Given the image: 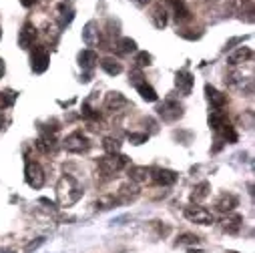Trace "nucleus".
I'll list each match as a JSON object with an SVG mask.
<instances>
[{"label": "nucleus", "mask_w": 255, "mask_h": 253, "mask_svg": "<svg viewBox=\"0 0 255 253\" xmlns=\"http://www.w3.org/2000/svg\"><path fill=\"white\" fill-rule=\"evenodd\" d=\"M83 42H85L87 46H99V42H101V32H99V26H97L95 20L87 22V26H85V30H83Z\"/></svg>", "instance_id": "12"}, {"label": "nucleus", "mask_w": 255, "mask_h": 253, "mask_svg": "<svg viewBox=\"0 0 255 253\" xmlns=\"http://www.w3.org/2000/svg\"><path fill=\"white\" fill-rule=\"evenodd\" d=\"M129 167V157H125L121 153H115V155H105L99 159V169L105 173V175H115L123 169Z\"/></svg>", "instance_id": "2"}, {"label": "nucleus", "mask_w": 255, "mask_h": 253, "mask_svg": "<svg viewBox=\"0 0 255 253\" xmlns=\"http://www.w3.org/2000/svg\"><path fill=\"white\" fill-rule=\"evenodd\" d=\"M137 4H147V2H151V0H135Z\"/></svg>", "instance_id": "39"}, {"label": "nucleus", "mask_w": 255, "mask_h": 253, "mask_svg": "<svg viewBox=\"0 0 255 253\" xmlns=\"http://www.w3.org/2000/svg\"><path fill=\"white\" fill-rule=\"evenodd\" d=\"M0 253H10V251H0Z\"/></svg>", "instance_id": "41"}, {"label": "nucleus", "mask_w": 255, "mask_h": 253, "mask_svg": "<svg viewBox=\"0 0 255 253\" xmlns=\"http://www.w3.org/2000/svg\"><path fill=\"white\" fill-rule=\"evenodd\" d=\"M209 191H211V185H209L207 181H203V183L195 185V187H193V191H191V201H193V203L203 201V199L209 195Z\"/></svg>", "instance_id": "26"}, {"label": "nucleus", "mask_w": 255, "mask_h": 253, "mask_svg": "<svg viewBox=\"0 0 255 253\" xmlns=\"http://www.w3.org/2000/svg\"><path fill=\"white\" fill-rule=\"evenodd\" d=\"M241 227H243V217L241 215H227V217L221 219V229L225 233H231V235L239 233Z\"/></svg>", "instance_id": "20"}, {"label": "nucleus", "mask_w": 255, "mask_h": 253, "mask_svg": "<svg viewBox=\"0 0 255 253\" xmlns=\"http://www.w3.org/2000/svg\"><path fill=\"white\" fill-rule=\"evenodd\" d=\"M225 123H229V121H227V115H225L223 109H213V111L209 113V126H211L215 133L221 129Z\"/></svg>", "instance_id": "22"}, {"label": "nucleus", "mask_w": 255, "mask_h": 253, "mask_svg": "<svg viewBox=\"0 0 255 253\" xmlns=\"http://www.w3.org/2000/svg\"><path fill=\"white\" fill-rule=\"evenodd\" d=\"M50 65V54H48V48L46 46H34L32 54H30V67L34 73H44Z\"/></svg>", "instance_id": "6"}, {"label": "nucleus", "mask_w": 255, "mask_h": 253, "mask_svg": "<svg viewBox=\"0 0 255 253\" xmlns=\"http://www.w3.org/2000/svg\"><path fill=\"white\" fill-rule=\"evenodd\" d=\"M115 50H117L119 54H131V52L137 50V42H135L133 38H121V40L115 44Z\"/></svg>", "instance_id": "27"}, {"label": "nucleus", "mask_w": 255, "mask_h": 253, "mask_svg": "<svg viewBox=\"0 0 255 253\" xmlns=\"http://www.w3.org/2000/svg\"><path fill=\"white\" fill-rule=\"evenodd\" d=\"M65 149L69 151V153H77V155H81V153H87L89 149H91V141H89V137L87 135H83V131H75V133H71L67 139H65Z\"/></svg>", "instance_id": "3"}, {"label": "nucleus", "mask_w": 255, "mask_h": 253, "mask_svg": "<svg viewBox=\"0 0 255 253\" xmlns=\"http://www.w3.org/2000/svg\"><path fill=\"white\" fill-rule=\"evenodd\" d=\"M83 117H85V119L99 121V119H101V113H99V111H93L89 105H83Z\"/></svg>", "instance_id": "35"}, {"label": "nucleus", "mask_w": 255, "mask_h": 253, "mask_svg": "<svg viewBox=\"0 0 255 253\" xmlns=\"http://www.w3.org/2000/svg\"><path fill=\"white\" fill-rule=\"evenodd\" d=\"M169 8H171L177 22H187L191 18V10L187 8V4L183 0H169Z\"/></svg>", "instance_id": "14"}, {"label": "nucleus", "mask_w": 255, "mask_h": 253, "mask_svg": "<svg viewBox=\"0 0 255 253\" xmlns=\"http://www.w3.org/2000/svg\"><path fill=\"white\" fill-rule=\"evenodd\" d=\"M24 179L32 189H40L44 185V171L36 161H26L24 167Z\"/></svg>", "instance_id": "5"}, {"label": "nucleus", "mask_w": 255, "mask_h": 253, "mask_svg": "<svg viewBox=\"0 0 255 253\" xmlns=\"http://www.w3.org/2000/svg\"><path fill=\"white\" fill-rule=\"evenodd\" d=\"M119 201H117V197L115 195H109V197H101L97 203H95V207L97 209H111V207H115Z\"/></svg>", "instance_id": "31"}, {"label": "nucleus", "mask_w": 255, "mask_h": 253, "mask_svg": "<svg viewBox=\"0 0 255 253\" xmlns=\"http://www.w3.org/2000/svg\"><path fill=\"white\" fill-rule=\"evenodd\" d=\"M235 207H237V197L231 195V193H223V195H219V199L215 201V209L221 211V213H231Z\"/></svg>", "instance_id": "21"}, {"label": "nucleus", "mask_w": 255, "mask_h": 253, "mask_svg": "<svg viewBox=\"0 0 255 253\" xmlns=\"http://www.w3.org/2000/svg\"><path fill=\"white\" fill-rule=\"evenodd\" d=\"M185 217L191 221V223H197V225H211L215 221L213 213L207 211L205 207H199V205H189L185 207Z\"/></svg>", "instance_id": "4"}, {"label": "nucleus", "mask_w": 255, "mask_h": 253, "mask_svg": "<svg viewBox=\"0 0 255 253\" xmlns=\"http://www.w3.org/2000/svg\"><path fill=\"white\" fill-rule=\"evenodd\" d=\"M251 58H253V50L249 46H241L235 52H231L227 60H229V67H239L243 62H251Z\"/></svg>", "instance_id": "13"}, {"label": "nucleus", "mask_w": 255, "mask_h": 253, "mask_svg": "<svg viewBox=\"0 0 255 253\" xmlns=\"http://www.w3.org/2000/svg\"><path fill=\"white\" fill-rule=\"evenodd\" d=\"M38 2V0H20V4L22 6H26V8H30V6H34Z\"/></svg>", "instance_id": "37"}, {"label": "nucleus", "mask_w": 255, "mask_h": 253, "mask_svg": "<svg viewBox=\"0 0 255 253\" xmlns=\"http://www.w3.org/2000/svg\"><path fill=\"white\" fill-rule=\"evenodd\" d=\"M137 195H139V189H137L135 185H123V187L119 189L117 201H119V203H129V201H133Z\"/></svg>", "instance_id": "24"}, {"label": "nucleus", "mask_w": 255, "mask_h": 253, "mask_svg": "<svg viewBox=\"0 0 255 253\" xmlns=\"http://www.w3.org/2000/svg\"><path fill=\"white\" fill-rule=\"evenodd\" d=\"M58 14H60V16H58V18H60V26H67V24H69V22L75 18L73 10H71V8H67L65 4H62V6L58 8Z\"/></svg>", "instance_id": "30"}, {"label": "nucleus", "mask_w": 255, "mask_h": 253, "mask_svg": "<svg viewBox=\"0 0 255 253\" xmlns=\"http://www.w3.org/2000/svg\"><path fill=\"white\" fill-rule=\"evenodd\" d=\"M151 60H153V56L149 54V52H139L137 54V58H135V62H137V67H149L151 65Z\"/></svg>", "instance_id": "33"}, {"label": "nucleus", "mask_w": 255, "mask_h": 253, "mask_svg": "<svg viewBox=\"0 0 255 253\" xmlns=\"http://www.w3.org/2000/svg\"><path fill=\"white\" fill-rule=\"evenodd\" d=\"M99 62V56H97V52L95 50H83L81 54H79V65L83 67V69H87V71H91L95 65Z\"/></svg>", "instance_id": "25"}, {"label": "nucleus", "mask_w": 255, "mask_h": 253, "mask_svg": "<svg viewBox=\"0 0 255 253\" xmlns=\"http://www.w3.org/2000/svg\"><path fill=\"white\" fill-rule=\"evenodd\" d=\"M197 243H199V237L193 233H183L179 237V245H197Z\"/></svg>", "instance_id": "32"}, {"label": "nucleus", "mask_w": 255, "mask_h": 253, "mask_svg": "<svg viewBox=\"0 0 255 253\" xmlns=\"http://www.w3.org/2000/svg\"><path fill=\"white\" fill-rule=\"evenodd\" d=\"M149 179H153L155 185H161V187H169L177 181V173L171 171V169H161V167H155L151 169L149 173Z\"/></svg>", "instance_id": "9"}, {"label": "nucleus", "mask_w": 255, "mask_h": 253, "mask_svg": "<svg viewBox=\"0 0 255 253\" xmlns=\"http://www.w3.org/2000/svg\"><path fill=\"white\" fill-rule=\"evenodd\" d=\"M127 105H129V103H127V99H125L121 93H117V91L109 93L107 99H105V109L111 111V113H117V111H121V109L127 107Z\"/></svg>", "instance_id": "16"}, {"label": "nucleus", "mask_w": 255, "mask_h": 253, "mask_svg": "<svg viewBox=\"0 0 255 253\" xmlns=\"http://www.w3.org/2000/svg\"><path fill=\"white\" fill-rule=\"evenodd\" d=\"M147 139H149L147 133H129V141L133 145H143V143H147Z\"/></svg>", "instance_id": "34"}, {"label": "nucleus", "mask_w": 255, "mask_h": 253, "mask_svg": "<svg viewBox=\"0 0 255 253\" xmlns=\"http://www.w3.org/2000/svg\"><path fill=\"white\" fill-rule=\"evenodd\" d=\"M34 145H36V149H38L40 153H50V151L56 147V137L50 135V131L42 129V133H40V137L36 139Z\"/></svg>", "instance_id": "18"}, {"label": "nucleus", "mask_w": 255, "mask_h": 253, "mask_svg": "<svg viewBox=\"0 0 255 253\" xmlns=\"http://www.w3.org/2000/svg\"><path fill=\"white\" fill-rule=\"evenodd\" d=\"M193 83H195V79H193V75H191L187 69L179 71L177 77H175V87H177V91L181 95H189L191 89H193Z\"/></svg>", "instance_id": "10"}, {"label": "nucleus", "mask_w": 255, "mask_h": 253, "mask_svg": "<svg viewBox=\"0 0 255 253\" xmlns=\"http://www.w3.org/2000/svg\"><path fill=\"white\" fill-rule=\"evenodd\" d=\"M205 97H207V101L211 103V107L213 109H223L225 105H227V97L223 95V93H219L215 87H211V85H205Z\"/></svg>", "instance_id": "17"}, {"label": "nucleus", "mask_w": 255, "mask_h": 253, "mask_svg": "<svg viewBox=\"0 0 255 253\" xmlns=\"http://www.w3.org/2000/svg\"><path fill=\"white\" fill-rule=\"evenodd\" d=\"M101 67H103V71H105L107 75H111V77H117V75L123 73V65H121L117 58H111V56H107V58L101 60Z\"/></svg>", "instance_id": "23"}, {"label": "nucleus", "mask_w": 255, "mask_h": 253, "mask_svg": "<svg viewBox=\"0 0 255 253\" xmlns=\"http://www.w3.org/2000/svg\"><path fill=\"white\" fill-rule=\"evenodd\" d=\"M169 10L163 6V4H155L153 8H151V22L155 24V28H159V30H163L165 26H167V20H169Z\"/></svg>", "instance_id": "15"}, {"label": "nucleus", "mask_w": 255, "mask_h": 253, "mask_svg": "<svg viewBox=\"0 0 255 253\" xmlns=\"http://www.w3.org/2000/svg\"><path fill=\"white\" fill-rule=\"evenodd\" d=\"M157 111H159V117H161L163 121H167V123H173V121H177V119L183 117V107H181L179 101H175V99L163 101V105H161Z\"/></svg>", "instance_id": "7"}, {"label": "nucleus", "mask_w": 255, "mask_h": 253, "mask_svg": "<svg viewBox=\"0 0 255 253\" xmlns=\"http://www.w3.org/2000/svg\"><path fill=\"white\" fill-rule=\"evenodd\" d=\"M149 173H151V169H147V167H131L129 169V179L135 181V183H145L149 179Z\"/></svg>", "instance_id": "28"}, {"label": "nucleus", "mask_w": 255, "mask_h": 253, "mask_svg": "<svg viewBox=\"0 0 255 253\" xmlns=\"http://www.w3.org/2000/svg\"><path fill=\"white\" fill-rule=\"evenodd\" d=\"M2 126H4V117L0 115V129H2Z\"/></svg>", "instance_id": "40"}, {"label": "nucleus", "mask_w": 255, "mask_h": 253, "mask_svg": "<svg viewBox=\"0 0 255 253\" xmlns=\"http://www.w3.org/2000/svg\"><path fill=\"white\" fill-rule=\"evenodd\" d=\"M42 243H44V237H40L38 241H32V243H30V245L26 247V253H30L32 249H36V247H38V245H42Z\"/></svg>", "instance_id": "36"}, {"label": "nucleus", "mask_w": 255, "mask_h": 253, "mask_svg": "<svg viewBox=\"0 0 255 253\" xmlns=\"http://www.w3.org/2000/svg\"><path fill=\"white\" fill-rule=\"evenodd\" d=\"M56 197H58V203L60 205L69 207V205L77 203L83 197V187H81V183L75 177L62 175L60 181H58V185H56Z\"/></svg>", "instance_id": "1"}, {"label": "nucleus", "mask_w": 255, "mask_h": 253, "mask_svg": "<svg viewBox=\"0 0 255 253\" xmlns=\"http://www.w3.org/2000/svg\"><path fill=\"white\" fill-rule=\"evenodd\" d=\"M2 75H4V60L0 58V79H2Z\"/></svg>", "instance_id": "38"}, {"label": "nucleus", "mask_w": 255, "mask_h": 253, "mask_svg": "<svg viewBox=\"0 0 255 253\" xmlns=\"http://www.w3.org/2000/svg\"><path fill=\"white\" fill-rule=\"evenodd\" d=\"M133 79V85H135V89H137V93L145 99V101H149V103H155L159 97H157V91L147 83V81H143V75L141 73H135V75H131Z\"/></svg>", "instance_id": "8"}, {"label": "nucleus", "mask_w": 255, "mask_h": 253, "mask_svg": "<svg viewBox=\"0 0 255 253\" xmlns=\"http://www.w3.org/2000/svg\"><path fill=\"white\" fill-rule=\"evenodd\" d=\"M103 149L107 151V155H115V153H121V143H119V139L107 137L103 141Z\"/></svg>", "instance_id": "29"}, {"label": "nucleus", "mask_w": 255, "mask_h": 253, "mask_svg": "<svg viewBox=\"0 0 255 253\" xmlns=\"http://www.w3.org/2000/svg\"><path fill=\"white\" fill-rule=\"evenodd\" d=\"M227 6L233 14H249L247 18H253V0H227Z\"/></svg>", "instance_id": "11"}, {"label": "nucleus", "mask_w": 255, "mask_h": 253, "mask_svg": "<svg viewBox=\"0 0 255 253\" xmlns=\"http://www.w3.org/2000/svg\"><path fill=\"white\" fill-rule=\"evenodd\" d=\"M34 38H36V28H34L30 22H26V24L22 26V30L18 32V44H20L22 48H30V46L34 44Z\"/></svg>", "instance_id": "19"}, {"label": "nucleus", "mask_w": 255, "mask_h": 253, "mask_svg": "<svg viewBox=\"0 0 255 253\" xmlns=\"http://www.w3.org/2000/svg\"><path fill=\"white\" fill-rule=\"evenodd\" d=\"M0 38H2V30H0Z\"/></svg>", "instance_id": "42"}]
</instances>
